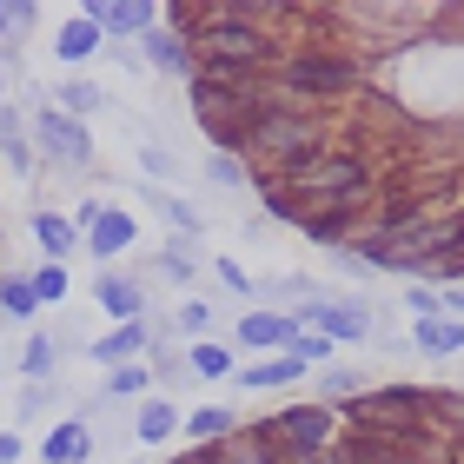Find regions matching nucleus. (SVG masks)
<instances>
[{
	"label": "nucleus",
	"mask_w": 464,
	"mask_h": 464,
	"mask_svg": "<svg viewBox=\"0 0 464 464\" xmlns=\"http://www.w3.org/2000/svg\"><path fill=\"white\" fill-rule=\"evenodd\" d=\"M0 464H20V431H0Z\"/></svg>",
	"instance_id": "38"
},
{
	"label": "nucleus",
	"mask_w": 464,
	"mask_h": 464,
	"mask_svg": "<svg viewBox=\"0 0 464 464\" xmlns=\"http://www.w3.org/2000/svg\"><path fill=\"white\" fill-rule=\"evenodd\" d=\"M279 193L305 213H358V206L372 199V173L358 153H319L312 166H299L292 179H279Z\"/></svg>",
	"instance_id": "2"
},
{
	"label": "nucleus",
	"mask_w": 464,
	"mask_h": 464,
	"mask_svg": "<svg viewBox=\"0 0 464 464\" xmlns=\"http://www.w3.org/2000/svg\"><path fill=\"white\" fill-rule=\"evenodd\" d=\"M299 319H285V312H252V319H239V345H292L299 339Z\"/></svg>",
	"instance_id": "12"
},
{
	"label": "nucleus",
	"mask_w": 464,
	"mask_h": 464,
	"mask_svg": "<svg viewBox=\"0 0 464 464\" xmlns=\"http://www.w3.org/2000/svg\"><path fill=\"white\" fill-rule=\"evenodd\" d=\"M193 372L199 378H226L232 372V352L226 345H193Z\"/></svg>",
	"instance_id": "29"
},
{
	"label": "nucleus",
	"mask_w": 464,
	"mask_h": 464,
	"mask_svg": "<svg viewBox=\"0 0 464 464\" xmlns=\"http://www.w3.org/2000/svg\"><path fill=\"white\" fill-rule=\"evenodd\" d=\"M0 153H7V166H20V173H34V140H27V120L0 107Z\"/></svg>",
	"instance_id": "17"
},
{
	"label": "nucleus",
	"mask_w": 464,
	"mask_h": 464,
	"mask_svg": "<svg viewBox=\"0 0 464 464\" xmlns=\"http://www.w3.org/2000/svg\"><path fill=\"white\" fill-rule=\"evenodd\" d=\"M186 431H193V438H213V445H219V438H232V411H226V405H206V411L186 418Z\"/></svg>",
	"instance_id": "26"
},
{
	"label": "nucleus",
	"mask_w": 464,
	"mask_h": 464,
	"mask_svg": "<svg viewBox=\"0 0 464 464\" xmlns=\"http://www.w3.org/2000/svg\"><path fill=\"white\" fill-rule=\"evenodd\" d=\"M206 458L213 464H279V451L266 445V431H232L219 445H206Z\"/></svg>",
	"instance_id": "11"
},
{
	"label": "nucleus",
	"mask_w": 464,
	"mask_h": 464,
	"mask_svg": "<svg viewBox=\"0 0 464 464\" xmlns=\"http://www.w3.org/2000/svg\"><path fill=\"white\" fill-rule=\"evenodd\" d=\"M34 232H40V252H47V266H60L73 252V219L60 213H34Z\"/></svg>",
	"instance_id": "19"
},
{
	"label": "nucleus",
	"mask_w": 464,
	"mask_h": 464,
	"mask_svg": "<svg viewBox=\"0 0 464 464\" xmlns=\"http://www.w3.org/2000/svg\"><path fill=\"white\" fill-rule=\"evenodd\" d=\"M292 358H299V365H319V358H332V339H325V332H299V339H292Z\"/></svg>",
	"instance_id": "30"
},
{
	"label": "nucleus",
	"mask_w": 464,
	"mask_h": 464,
	"mask_svg": "<svg viewBox=\"0 0 464 464\" xmlns=\"http://www.w3.org/2000/svg\"><path fill=\"white\" fill-rule=\"evenodd\" d=\"M173 425H179V405H173V398H153V405H140V438H146V445L173 438Z\"/></svg>",
	"instance_id": "20"
},
{
	"label": "nucleus",
	"mask_w": 464,
	"mask_h": 464,
	"mask_svg": "<svg viewBox=\"0 0 464 464\" xmlns=\"http://www.w3.org/2000/svg\"><path fill=\"white\" fill-rule=\"evenodd\" d=\"M160 266H166V272H173V279H186V272H193V266H199V252H193V246H186V239H173V246H166V259H160Z\"/></svg>",
	"instance_id": "35"
},
{
	"label": "nucleus",
	"mask_w": 464,
	"mask_h": 464,
	"mask_svg": "<svg viewBox=\"0 0 464 464\" xmlns=\"http://www.w3.org/2000/svg\"><path fill=\"white\" fill-rule=\"evenodd\" d=\"M219 279H226L232 292H246V285H252V279H246V272H239V266H232V259H219Z\"/></svg>",
	"instance_id": "37"
},
{
	"label": "nucleus",
	"mask_w": 464,
	"mask_h": 464,
	"mask_svg": "<svg viewBox=\"0 0 464 464\" xmlns=\"http://www.w3.org/2000/svg\"><path fill=\"white\" fill-rule=\"evenodd\" d=\"M140 239V226H133V213H100V226L87 232V246L100 252V259H120L126 246Z\"/></svg>",
	"instance_id": "15"
},
{
	"label": "nucleus",
	"mask_w": 464,
	"mask_h": 464,
	"mask_svg": "<svg viewBox=\"0 0 464 464\" xmlns=\"http://www.w3.org/2000/svg\"><path fill=\"white\" fill-rule=\"evenodd\" d=\"M173 464H213V458H206V451H186V458H173Z\"/></svg>",
	"instance_id": "40"
},
{
	"label": "nucleus",
	"mask_w": 464,
	"mask_h": 464,
	"mask_svg": "<svg viewBox=\"0 0 464 464\" xmlns=\"http://www.w3.org/2000/svg\"><path fill=\"white\" fill-rule=\"evenodd\" d=\"M206 173H213V186H239L246 166H239V153H213V160H206Z\"/></svg>",
	"instance_id": "34"
},
{
	"label": "nucleus",
	"mask_w": 464,
	"mask_h": 464,
	"mask_svg": "<svg viewBox=\"0 0 464 464\" xmlns=\"http://www.w3.org/2000/svg\"><path fill=\"white\" fill-rule=\"evenodd\" d=\"M252 14H272V7H206V27L193 34L199 67H226V73H266L272 67V40L259 27H246Z\"/></svg>",
	"instance_id": "3"
},
{
	"label": "nucleus",
	"mask_w": 464,
	"mask_h": 464,
	"mask_svg": "<svg viewBox=\"0 0 464 464\" xmlns=\"http://www.w3.org/2000/svg\"><path fill=\"white\" fill-rule=\"evenodd\" d=\"M438 405H445L451 418H464V392H445V398H438Z\"/></svg>",
	"instance_id": "39"
},
{
	"label": "nucleus",
	"mask_w": 464,
	"mask_h": 464,
	"mask_svg": "<svg viewBox=\"0 0 464 464\" xmlns=\"http://www.w3.org/2000/svg\"><path fill=\"white\" fill-rule=\"evenodd\" d=\"M418 405H425V392H378V398H358L352 418L365 431H392V438H425V418H418Z\"/></svg>",
	"instance_id": "6"
},
{
	"label": "nucleus",
	"mask_w": 464,
	"mask_h": 464,
	"mask_svg": "<svg viewBox=\"0 0 464 464\" xmlns=\"http://www.w3.org/2000/svg\"><path fill=\"white\" fill-rule=\"evenodd\" d=\"M0 312H7V319H34V312H40L34 279H0Z\"/></svg>",
	"instance_id": "23"
},
{
	"label": "nucleus",
	"mask_w": 464,
	"mask_h": 464,
	"mask_svg": "<svg viewBox=\"0 0 464 464\" xmlns=\"http://www.w3.org/2000/svg\"><path fill=\"white\" fill-rule=\"evenodd\" d=\"M93 299H100V305H107V312H113V319H120V325H133V319H140V312H146V292H140L133 279H120V272H107V279H100V285H93Z\"/></svg>",
	"instance_id": "13"
},
{
	"label": "nucleus",
	"mask_w": 464,
	"mask_h": 464,
	"mask_svg": "<svg viewBox=\"0 0 464 464\" xmlns=\"http://www.w3.org/2000/svg\"><path fill=\"white\" fill-rule=\"evenodd\" d=\"M87 451H93V438L73 418V425H53V438H47V451H40V458H47V464H87Z\"/></svg>",
	"instance_id": "16"
},
{
	"label": "nucleus",
	"mask_w": 464,
	"mask_h": 464,
	"mask_svg": "<svg viewBox=\"0 0 464 464\" xmlns=\"http://www.w3.org/2000/svg\"><path fill=\"white\" fill-rule=\"evenodd\" d=\"M153 0H87V20L100 34H113V40H133V34H146L153 27Z\"/></svg>",
	"instance_id": "9"
},
{
	"label": "nucleus",
	"mask_w": 464,
	"mask_h": 464,
	"mask_svg": "<svg viewBox=\"0 0 464 464\" xmlns=\"http://www.w3.org/2000/svg\"><path fill=\"white\" fill-rule=\"evenodd\" d=\"M299 319H305L312 332H325L332 345H358V339L372 332V312L358 305V299H345V292H339V299H319V305H305Z\"/></svg>",
	"instance_id": "7"
},
{
	"label": "nucleus",
	"mask_w": 464,
	"mask_h": 464,
	"mask_svg": "<svg viewBox=\"0 0 464 464\" xmlns=\"http://www.w3.org/2000/svg\"><path fill=\"white\" fill-rule=\"evenodd\" d=\"M305 239H319V246H345L352 239V213H305Z\"/></svg>",
	"instance_id": "21"
},
{
	"label": "nucleus",
	"mask_w": 464,
	"mask_h": 464,
	"mask_svg": "<svg viewBox=\"0 0 464 464\" xmlns=\"http://www.w3.org/2000/svg\"><path fill=\"white\" fill-rule=\"evenodd\" d=\"M418 352H431V358L464 352V325L458 319H418Z\"/></svg>",
	"instance_id": "18"
},
{
	"label": "nucleus",
	"mask_w": 464,
	"mask_h": 464,
	"mask_svg": "<svg viewBox=\"0 0 464 464\" xmlns=\"http://www.w3.org/2000/svg\"><path fill=\"white\" fill-rule=\"evenodd\" d=\"M53 345H60V339H34L27 352H20V372H27V378H47V372H53Z\"/></svg>",
	"instance_id": "31"
},
{
	"label": "nucleus",
	"mask_w": 464,
	"mask_h": 464,
	"mask_svg": "<svg viewBox=\"0 0 464 464\" xmlns=\"http://www.w3.org/2000/svg\"><path fill=\"white\" fill-rule=\"evenodd\" d=\"M246 153L259 160L266 186H279V179H292L299 166H312V160L325 153V126L312 120V113H299L292 100H272V107L246 126Z\"/></svg>",
	"instance_id": "1"
},
{
	"label": "nucleus",
	"mask_w": 464,
	"mask_h": 464,
	"mask_svg": "<svg viewBox=\"0 0 464 464\" xmlns=\"http://www.w3.org/2000/svg\"><path fill=\"white\" fill-rule=\"evenodd\" d=\"M266 445H285L292 458H305V464H319L332 451V438H339V418L319 411V405H305V411H279V418H266Z\"/></svg>",
	"instance_id": "5"
},
{
	"label": "nucleus",
	"mask_w": 464,
	"mask_h": 464,
	"mask_svg": "<svg viewBox=\"0 0 464 464\" xmlns=\"http://www.w3.org/2000/svg\"><path fill=\"white\" fill-rule=\"evenodd\" d=\"M272 73H279V100H325L358 80L345 53H292V60H272Z\"/></svg>",
	"instance_id": "4"
},
{
	"label": "nucleus",
	"mask_w": 464,
	"mask_h": 464,
	"mask_svg": "<svg viewBox=\"0 0 464 464\" xmlns=\"http://www.w3.org/2000/svg\"><path fill=\"white\" fill-rule=\"evenodd\" d=\"M93 47H100V27H93L87 14H80V20H67V27H60V60H87Z\"/></svg>",
	"instance_id": "22"
},
{
	"label": "nucleus",
	"mask_w": 464,
	"mask_h": 464,
	"mask_svg": "<svg viewBox=\"0 0 464 464\" xmlns=\"http://www.w3.org/2000/svg\"><path fill=\"white\" fill-rule=\"evenodd\" d=\"M146 378H153L146 365H120V372L107 378V398H133V392H146Z\"/></svg>",
	"instance_id": "32"
},
{
	"label": "nucleus",
	"mask_w": 464,
	"mask_h": 464,
	"mask_svg": "<svg viewBox=\"0 0 464 464\" xmlns=\"http://www.w3.org/2000/svg\"><path fill=\"white\" fill-rule=\"evenodd\" d=\"M140 352H146V319H133V325H113L107 339L93 345V358H100V365H113V372H120V365H133Z\"/></svg>",
	"instance_id": "14"
},
{
	"label": "nucleus",
	"mask_w": 464,
	"mask_h": 464,
	"mask_svg": "<svg viewBox=\"0 0 464 464\" xmlns=\"http://www.w3.org/2000/svg\"><path fill=\"white\" fill-rule=\"evenodd\" d=\"M100 107H107V93H100L93 87V80H67V87H60V113H100Z\"/></svg>",
	"instance_id": "24"
},
{
	"label": "nucleus",
	"mask_w": 464,
	"mask_h": 464,
	"mask_svg": "<svg viewBox=\"0 0 464 464\" xmlns=\"http://www.w3.org/2000/svg\"><path fill=\"white\" fill-rule=\"evenodd\" d=\"M34 292H40V305L67 299V272H60V266H40V272H34Z\"/></svg>",
	"instance_id": "33"
},
{
	"label": "nucleus",
	"mask_w": 464,
	"mask_h": 464,
	"mask_svg": "<svg viewBox=\"0 0 464 464\" xmlns=\"http://www.w3.org/2000/svg\"><path fill=\"white\" fill-rule=\"evenodd\" d=\"M27 27H34V7H27V0H20V7H14V0H0V47L27 40Z\"/></svg>",
	"instance_id": "27"
},
{
	"label": "nucleus",
	"mask_w": 464,
	"mask_h": 464,
	"mask_svg": "<svg viewBox=\"0 0 464 464\" xmlns=\"http://www.w3.org/2000/svg\"><path fill=\"white\" fill-rule=\"evenodd\" d=\"M319 392H325V398H339V392H365V372H352V365H325V372H319Z\"/></svg>",
	"instance_id": "28"
},
{
	"label": "nucleus",
	"mask_w": 464,
	"mask_h": 464,
	"mask_svg": "<svg viewBox=\"0 0 464 464\" xmlns=\"http://www.w3.org/2000/svg\"><path fill=\"white\" fill-rule=\"evenodd\" d=\"M299 372H305L299 358H266V365H252V372H246V385H259V392H266V385H292Z\"/></svg>",
	"instance_id": "25"
},
{
	"label": "nucleus",
	"mask_w": 464,
	"mask_h": 464,
	"mask_svg": "<svg viewBox=\"0 0 464 464\" xmlns=\"http://www.w3.org/2000/svg\"><path fill=\"white\" fill-rule=\"evenodd\" d=\"M140 40H146V60H153L160 73H186V80L199 73V60H193V40H186V34H173V27H146Z\"/></svg>",
	"instance_id": "10"
},
{
	"label": "nucleus",
	"mask_w": 464,
	"mask_h": 464,
	"mask_svg": "<svg viewBox=\"0 0 464 464\" xmlns=\"http://www.w3.org/2000/svg\"><path fill=\"white\" fill-rule=\"evenodd\" d=\"M173 325H186V332H199V325H206V305H179V312H173Z\"/></svg>",
	"instance_id": "36"
},
{
	"label": "nucleus",
	"mask_w": 464,
	"mask_h": 464,
	"mask_svg": "<svg viewBox=\"0 0 464 464\" xmlns=\"http://www.w3.org/2000/svg\"><path fill=\"white\" fill-rule=\"evenodd\" d=\"M34 133H40V153H47V160H87L93 153V140H87V126H80L73 113H60V107H47V113H40L34 120Z\"/></svg>",
	"instance_id": "8"
}]
</instances>
